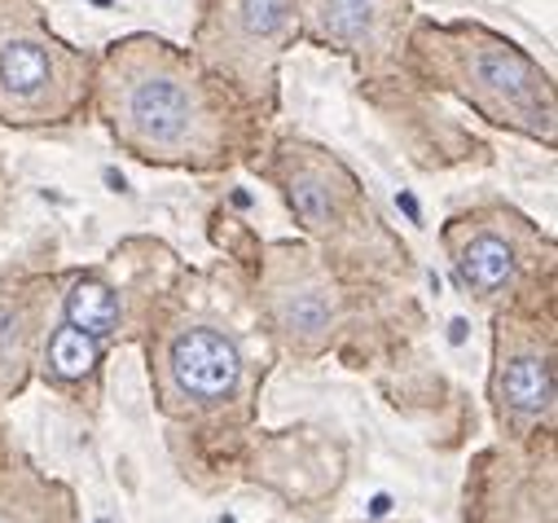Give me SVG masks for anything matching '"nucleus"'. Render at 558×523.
Returning a JSON list of instances; mask_svg holds the SVG:
<instances>
[{"label": "nucleus", "instance_id": "nucleus-10", "mask_svg": "<svg viewBox=\"0 0 558 523\" xmlns=\"http://www.w3.org/2000/svg\"><path fill=\"white\" fill-rule=\"evenodd\" d=\"M36 356V326L27 304H5L0 300V391L19 397L27 382V365Z\"/></svg>", "mask_w": 558, "mask_h": 523}, {"label": "nucleus", "instance_id": "nucleus-6", "mask_svg": "<svg viewBox=\"0 0 558 523\" xmlns=\"http://www.w3.org/2000/svg\"><path fill=\"white\" fill-rule=\"evenodd\" d=\"M471 523H554V462L549 453H484L466 484Z\"/></svg>", "mask_w": 558, "mask_h": 523}, {"label": "nucleus", "instance_id": "nucleus-11", "mask_svg": "<svg viewBox=\"0 0 558 523\" xmlns=\"http://www.w3.org/2000/svg\"><path fill=\"white\" fill-rule=\"evenodd\" d=\"M330 172H335V163H330ZM330 172H326L322 163H313V168H300V172L287 181L291 211H295L308 229H330V220L339 216V198L352 190L348 177H339V185H335Z\"/></svg>", "mask_w": 558, "mask_h": 523}, {"label": "nucleus", "instance_id": "nucleus-3", "mask_svg": "<svg viewBox=\"0 0 558 523\" xmlns=\"http://www.w3.org/2000/svg\"><path fill=\"white\" fill-rule=\"evenodd\" d=\"M159 405L172 418H203L238 401L246 356L238 339L216 321H181L163 335L150 361Z\"/></svg>", "mask_w": 558, "mask_h": 523}, {"label": "nucleus", "instance_id": "nucleus-9", "mask_svg": "<svg viewBox=\"0 0 558 523\" xmlns=\"http://www.w3.org/2000/svg\"><path fill=\"white\" fill-rule=\"evenodd\" d=\"M0 523H71V497L32 466L0 475Z\"/></svg>", "mask_w": 558, "mask_h": 523}, {"label": "nucleus", "instance_id": "nucleus-14", "mask_svg": "<svg viewBox=\"0 0 558 523\" xmlns=\"http://www.w3.org/2000/svg\"><path fill=\"white\" fill-rule=\"evenodd\" d=\"M238 23L251 45H272L291 32V0H238Z\"/></svg>", "mask_w": 558, "mask_h": 523}, {"label": "nucleus", "instance_id": "nucleus-4", "mask_svg": "<svg viewBox=\"0 0 558 523\" xmlns=\"http://www.w3.org/2000/svg\"><path fill=\"white\" fill-rule=\"evenodd\" d=\"M458 88L488 119L514 123V127H523V133H532V137L554 142V97H549V84L506 40H493L484 32L462 36V49H458Z\"/></svg>", "mask_w": 558, "mask_h": 523}, {"label": "nucleus", "instance_id": "nucleus-12", "mask_svg": "<svg viewBox=\"0 0 558 523\" xmlns=\"http://www.w3.org/2000/svg\"><path fill=\"white\" fill-rule=\"evenodd\" d=\"M66 321L75 330H84L88 339H110L119 330V300L106 282L97 278H80L66 295Z\"/></svg>", "mask_w": 558, "mask_h": 523}, {"label": "nucleus", "instance_id": "nucleus-8", "mask_svg": "<svg viewBox=\"0 0 558 523\" xmlns=\"http://www.w3.org/2000/svg\"><path fill=\"white\" fill-rule=\"evenodd\" d=\"M449 259L458 282L480 300H501L519 287L523 255L510 229L497 224H453L449 229Z\"/></svg>", "mask_w": 558, "mask_h": 523}, {"label": "nucleus", "instance_id": "nucleus-2", "mask_svg": "<svg viewBox=\"0 0 558 523\" xmlns=\"http://www.w3.org/2000/svg\"><path fill=\"white\" fill-rule=\"evenodd\" d=\"M84 101V62L36 19L0 14V119L58 123Z\"/></svg>", "mask_w": 558, "mask_h": 523}, {"label": "nucleus", "instance_id": "nucleus-1", "mask_svg": "<svg viewBox=\"0 0 558 523\" xmlns=\"http://www.w3.org/2000/svg\"><path fill=\"white\" fill-rule=\"evenodd\" d=\"M110 133L150 163L203 168L220 155V114L203 80L159 40H128L106 75Z\"/></svg>", "mask_w": 558, "mask_h": 523}, {"label": "nucleus", "instance_id": "nucleus-7", "mask_svg": "<svg viewBox=\"0 0 558 523\" xmlns=\"http://www.w3.org/2000/svg\"><path fill=\"white\" fill-rule=\"evenodd\" d=\"M268 321L295 356H317L330 343V330L339 321L335 291L322 282V273L308 259H295L287 273H272L268 282Z\"/></svg>", "mask_w": 558, "mask_h": 523}, {"label": "nucleus", "instance_id": "nucleus-13", "mask_svg": "<svg viewBox=\"0 0 558 523\" xmlns=\"http://www.w3.org/2000/svg\"><path fill=\"white\" fill-rule=\"evenodd\" d=\"M45 374L58 382H84L97 374V339H88L84 330H75L71 321L58 326L45 343Z\"/></svg>", "mask_w": 558, "mask_h": 523}, {"label": "nucleus", "instance_id": "nucleus-5", "mask_svg": "<svg viewBox=\"0 0 558 523\" xmlns=\"http://www.w3.org/2000/svg\"><path fill=\"white\" fill-rule=\"evenodd\" d=\"M493 410L510 440H536L554 431V330L536 321L497 326Z\"/></svg>", "mask_w": 558, "mask_h": 523}]
</instances>
